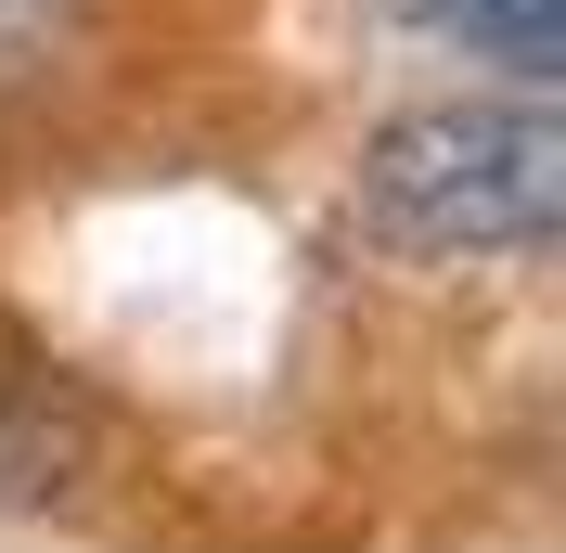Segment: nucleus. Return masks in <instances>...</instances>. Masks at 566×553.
I'll return each mask as SVG.
<instances>
[{"label":"nucleus","instance_id":"2","mask_svg":"<svg viewBox=\"0 0 566 553\" xmlns=\"http://www.w3.org/2000/svg\"><path fill=\"white\" fill-rule=\"evenodd\" d=\"M91 463H104L91 386H77L52 347H27L13 322H0V515H52V502H77Z\"/></svg>","mask_w":566,"mask_h":553},{"label":"nucleus","instance_id":"1","mask_svg":"<svg viewBox=\"0 0 566 553\" xmlns=\"http://www.w3.org/2000/svg\"><path fill=\"white\" fill-rule=\"evenodd\" d=\"M360 219L399 258H541L566 232V129L541 104H424L360 155Z\"/></svg>","mask_w":566,"mask_h":553},{"label":"nucleus","instance_id":"3","mask_svg":"<svg viewBox=\"0 0 566 553\" xmlns=\"http://www.w3.org/2000/svg\"><path fill=\"white\" fill-rule=\"evenodd\" d=\"M438 39H463V52H490V65L515 77H554L566 65V0H412Z\"/></svg>","mask_w":566,"mask_h":553}]
</instances>
